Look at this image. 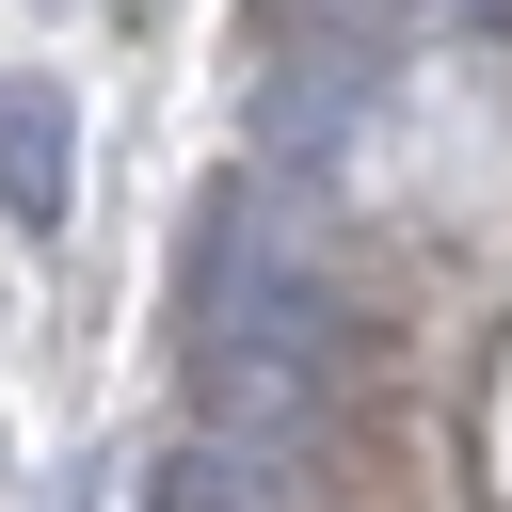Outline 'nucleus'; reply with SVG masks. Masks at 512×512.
<instances>
[{"label":"nucleus","mask_w":512,"mask_h":512,"mask_svg":"<svg viewBox=\"0 0 512 512\" xmlns=\"http://www.w3.org/2000/svg\"><path fill=\"white\" fill-rule=\"evenodd\" d=\"M288 16H336V32L368 48V32H384V16H416V0H288Z\"/></svg>","instance_id":"obj_4"},{"label":"nucleus","mask_w":512,"mask_h":512,"mask_svg":"<svg viewBox=\"0 0 512 512\" xmlns=\"http://www.w3.org/2000/svg\"><path fill=\"white\" fill-rule=\"evenodd\" d=\"M368 96H384V64H368V48H304V64L256 96V176H288V192H304V176L368 128Z\"/></svg>","instance_id":"obj_2"},{"label":"nucleus","mask_w":512,"mask_h":512,"mask_svg":"<svg viewBox=\"0 0 512 512\" xmlns=\"http://www.w3.org/2000/svg\"><path fill=\"white\" fill-rule=\"evenodd\" d=\"M192 336H256V352H336V288H320V224L288 176H240L208 208L192 256Z\"/></svg>","instance_id":"obj_1"},{"label":"nucleus","mask_w":512,"mask_h":512,"mask_svg":"<svg viewBox=\"0 0 512 512\" xmlns=\"http://www.w3.org/2000/svg\"><path fill=\"white\" fill-rule=\"evenodd\" d=\"M64 208H80V112H64V80H0V224L48 240Z\"/></svg>","instance_id":"obj_3"}]
</instances>
